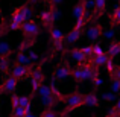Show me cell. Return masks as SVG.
<instances>
[{"instance_id": "1", "label": "cell", "mask_w": 120, "mask_h": 117, "mask_svg": "<svg viewBox=\"0 0 120 117\" xmlns=\"http://www.w3.org/2000/svg\"><path fill=\"white\" fill-rule=\"evenodd\" d=\"M64 103H65V109L61 113V117L70 114V113H73L75 109L81 108V106H84V94L79 93V91H75V93H70L68 96H65L64 99Z\"/></svg>"}, {"instance_id": "2", "label": "cell", "mask_w": 120, "mask_h": 117, "mask_svg": "<svg viewBox=\"0 0 120 117\" xmlns=\"http://www.w3.org/2000/svg\"><path fill=\"white\" fill-rule=\"evenodd\" d=\"M21 30H23V37L26 40H37V37L40 35V24L34 20H27L23 23L21 26Z\"/></svg>"}, {"instance_id": "3", "label": "cell", "mask_w": 120, "mask_h": 117, "mask_svg": "<svg viewBox=\"0 0 120 117\" xmlns=\"http://www.w3.org/2000/svg\"><path fill=\"white\" fill-rule=\"evenodd\" d=\"M102 27H100V24L97 23V21H91L90 24H88L87 30H85V34H87V38L91 41L93 44H99L100 38H102Z\"/></svg>"}, {"instance_id": "4", "label": "cell", "mask_w": 120, "mask_h": 117, "mask_svg": "<svg viewBox=\"0 0 120 117\" xmlns=\"http://www.w3.org/2000/svg\"><path fill=\"white\" fill-rule=\"evenodd\" d=\"M49 32H50L53 44H55V50H62V47H64V37H65V34L62 32V29L53 26V27L49 29Z\"/></svg>"}, {"instance_id": "5", "label": "cell", "mask_w": 120, "mask_h": 117, "mask_svg": "<svg viewBox=\"0 0 120 117\" xmlns=\"http://www.w3.org/2000/svg\"><path fill=\"white\" fill-rule=\"evenodd\" d=\"M29 72H30V67H26V65H20V64H15L11 67V70H9V73H11V76L14 79H17V81H20V79H24L29 76Z\"/></svg>"}, {"instance_id": "6", "label": "cell", "mask_w": 120, "mask_h": 117, "mask_svg": "<svg viewBox=\"0 0 120 117\" xmlns=\"http://www.w3.org/2000/svg\"><path fill=\"white\" fill-rule=\"evenodd\" d=\"M70 76H71V68L67 62L58 65L55 68V73H53V79H58V81H65V79H68Z\"/></svg>"}, {"instance_id": "7", "label": "cell", "mask_w": 120, "mask_h": 117, "mask_svg": "<svg viewBox=\"0 0 120 117\" xmlns=\"http://www.w3.org/2000/svg\"><path fill=\"white\" fill-rule=\"evenodd\" d=\"M17 85H18L17 79H14L12 76L6 78L5 82L2 84V87H0V94L2 93H14V91L17 90Z\"/></svg>"}, {"instance_id": "8", "label": "cell", "mask_w": 120, "mask_h": 117, "mask_svg": "<svg viewBox=\"0 0 120 117\" xmlns=\"http://www.w3.org/2000/svg\"><path fill=\"white\" fill-rule=\"evenodd\" d=\"M82 32H84V29H76V27H73V29L64 37V44H75V43H78L79 38L82 37Z\"/></svg>"}, {"instance_id": "9", "label": "cell", "mask_w": 120, "mask_h": 117, "mask_svg": "<svg viewBox=\"0 0 120 117\" xmlns=\"http://www.w3.org/2000/svg\"><path fill=\"white\" fill-rule=\"evenodd\" d=\"M40 20L43 21L44 27H47V30L50 29V27H53V24H55V21H53V17H52V11L49 9H44L43 12L40 14Z\"/></svg>"}, {"instance_id": "10", "label": "cell", "mask_w": 120, "mask_h": 117, "mask_svg": "<svg viewBox=\"0 0 120 117\" xmlns=\"http://www.w3.org/2000/svg\"><path fill=\"white\" fill-rule=\"evenodd\" d=\"M84 105H87V106H99L100 105V100H99V96H97L96 93H87V94H84Z\"/></svg>"}, {"instance_id": "11", "label": "cell", "mask_w": 120, "mask_h": 117, "mask_svg": "<svg viewBox=\"0 0 120 117\" xmlns=\"http://www.w3.org/2000/svg\"><path fill=\"white\" fill-rule=\"evenodd\" d=\"M106 55L111 59L117 58L120 55V41H111V44H109L108 49H106Z\"/></svg>"}, {"instance_id": "12", "label": "cell", "mask_w": 120, "mask_h": 117, "mask_svg": "<svg viewBox=\"0 0 120 117\" xmlns=\"http://www.w3.org/2000/svg\"><path fill=\"white\" fill-rule=\"evenodd\" d=\"M109 59V56L106 55V52L105 53H102V55H97V56H93L91 59H88V61L91 62V65L93 67H103V65L106 64V61Z\"/></svg>"}, {"instance_id": "13", "label": "cell", "mask_w": 120, "mask_h": 117, "mask_svg": "<svg viewBox=\"0 0 120 117\" xmlns=\"http://www.w3.org/2000/svg\"><path fill=\"white\" fill-rule=\"evenodd\" d=\"M68 55L71 56V59H73V61L78 62V65H79V64H84V62L88 61V59L85 58V55L82 53L81 49H71L70 52H68Z\"/></svg>"}, {"instance_id": "14", "label": "cell", "mask_w": 120, "mask_h": 117, "mask_svg": "<svg viewBox=\"0 0 120 117\" xmlns=\"http://www.w3.org/2000/svg\"><path fill=\"white\" fill-rule=\"evenodd\" d=\"M12 53V46L9 41L0 40V56H9Z\"/></svg>"}, {"instance_id": "15", "label": "cell", "mask_w": 120, "mask_h": 117, "mask_svg": "<svg viewBox=\"0 0 120 117\" xmlns=\"http://www.w3.org/2000/svg\"><path fill=\"white\" fill-rule=\"evenodd\" d=\"M29 76H30V79H34V81H38V82H41V84H43V81H44V73H43V70H41V67L30 68Z\"/></svg>"}, {"instance_id": "16", "label": "cell", "mask_w": 120, "mask_h": 117, "mask_svg": "<svg viewBox=\"0 0 120 117\" xmlns=\"http://www.w3.org/2000/svg\"><path fill=\"white\" fill-rule=\"evenodd\" d=\"M11 70V58L9 56H0V72L8 73Z\"/></svg>"}, {"instance_id": "17", "label": "cell", "mask_w": 120, "mask_h": 117, "mask_svg": "<svg viewBox=\"0 0 120 117\" xmlns=\"http://www.w3.org/2000/svg\"><path fill=\"white\" fill-rule=\"evenodd\" d=\"M17 64L26 65V67H30V65H32V62H30V59L27 58V55H26L24 52H18V53H17Z\"/></svg>"}, {"instance_id": "18", "label": "cell", "mask_w": 120, "mask_h": 117, "mask_svg": "<svg viewBox=\"0 0 120 117\" xmlns=\"http://www.w3.org/2000/svg\"><path fill=\"white\" fill-rule=\"evenodd\" d=\"M105 9H106V0H94V12H96V15L103 14Z\"/></svg>"}, {"instance_id": "19", "label": "cell", "mask_w": 120, "mask_h": 117, "mask_svg": "<svg viewBox=\"0 0 120 117\" xmlns=\"http://www.w3.org/2000/svg\"><path fill=\"white\" fill-rule=\"evenodd\" d=\"M55 102H56V99L52 96V94H49V96H46V97H41V105H43L44 109L46 108H52V106L55 105Z\"/></svg>"}, {"instance_id": "20", "label": "cell", "mask_w": 120, "mask_h": 117, "mask_svg": "<svg viewBox=\"0 0 120 117\" xmlns=\"http://www.w3.org/2000/svg\"><path fill=\"white\" fill-rule=\"evenodd\" d=\"M71 78H73L76 82H84L85 81L84 73H82V68L79 67V65H78L76 68H73V70H71Z\"/></svg>"}, {"instance_id": "21", "label": "cell", "mask_w": 120, "mask_h": 117, "mask_svg": "<svg viewBox=\"0 0 120 117\" xmlns=\"http://www.w3.org/2000/svg\"><path fill=\"white\" fill-rule=\"evenodd\" d=\"M30 109L27 108H23V106H17V108H12V113H11V117H24L26 113H29Z\"/></svg>"}, {"instance_id": "22", "label": "cell", "mask_w": 120, "mask_h": 117, "mask_svg": "<svg viewBox=\"0 0 120 117\" xmlns=\"http://www.w3.org/2000/svg\"><path fill=\"white\" fill-rule=\"evenodd\" d=\"M38 96H40V99L41 97H46V96H49V94H52V91H50V85H46V84H41L40 85V88H38Z\"/></svg>"}, {"instance_id": "23", "label": "cell", "mask_w": 120, "mask_h": 117, "mask_svg": "<svg viewBox=\"0 0 120 117\" xmlns=\"http://www.w3.org/2000/svg\"><path fill=\"white\" fill-rule=\"evenodd\" d=\"M111 23L112 24H120V5L114 9V12L111 14Z\"/></svg>"}, {"instance_id": "24", "label": "cell", "mask_w": 120, "mask_h": 117, "mask_svg": "<svg viewBox=\"0 0 120 117\" xmlns=\"http://www.w3.org/2000/svg\"><path fill=\"white\" fill-rule=\"evenodd\" d=\"M26 55H27V58L30 59V62H32V64H34V62H38V61H40V55H38V52H35L34 49H29V52H27Z\"/></svg>"}, {"instance_id": "25", "label": "cell", "mask_w": 120, "mask_h": 117, "mask_svg": "<svg viewBox=\"0 0 120 117\" xmlns=\"http://www.w3.org/2000/svg\"><path fill=\"white\" fill-rule=\"evenodd\" d=\"M81 50H82V53L85 55V58H87V59L93 58V46H84Z\"/></svg>"}, {"instance_id": "26", "label": "cell", "mask_w": 120, "mask_h": 117, "mask_svg": "<svg viewBox=\"0 0 120 117\" xmlns=\"http://www.w3.org/2000/svg\"><path fill=\"white\" fill-rule=\"evenodd\" d=\"M50 11H52V17H53V21H58L59 18H61V15H62V12H61V9L59 8H50Z\"/></svg>"}, {"instance_id": "27", "label": "cell", "mask_w": 120, "mask_h": 117, "mask_svg": "<svg viewBox=\"0 0 120 117\" xmlns=\"http://www.w3.org/2000/svg\"><path fill=\"white\" fill-rule=\"evenodd\" d=\"M38 117H59V116L56 114L52 108H46L43 113H41V116H38Z\"/></svg>"}, {"instance_id": "28", "label": "cell", "mask_w": 120, "mask_h": 117, "mask_svg": "<svg viewBox=\"0 0 120 117\" xmlns=\"http://www.w3.org/2000/svg\"><path fill=\"white\" fill-rule=\"evenodd\" d=\"M111 91L114 94L120 93V81H117V79H114V78H112V82H111Z\"/></svg>"}, {"instance_id": "29", "label": "cell", "mask_w": 120, "mask_h": 117, "mask_svg": "<svg viewBox=\"0 0 120 117\" xmlns=\"http://www.w3.org/2000/svg\"><path fill=\"white\" fill-rule=\"evenodd\" d=\"M105 67H106V70H108V73L111 75H114V72H116V67H114V61H112L111 58L108 59V61H106V64H105Z\"/></svg>"}, {"instance_id": "30", "label": "cell", "mask_w": 120, "mask_h": 117, "mask_svg": "<svg viewBox=\"0 0 120 117\" xmlns=\"http://www.w3.org/2000/svg\"><path fill=\"white\" fill-rule=\"evenodd\" d=\"M91 81H93V85H94V88H100L103 85V82H102V79L99 78V73H96L93 78H91Z\"/></svg>"}, {"instance_id": "31", "label": "cell", "mask_w": 120, "mask_h": 117, "mask_svg": "<svg viewBox=\"0 0 120 117\" xmlns=\"http://www.w3.org/2000/svg\"><path fill=\"white\" fill-rule=\"evenodd\" d=\"M116 29H108V30H105V32H102V37L103 38H106V40H112L116 37Z\"/></svg>"}, {"instance_id": "32", "label": "cell", "mask_w": 120, "mask_h": 117, "mask_svg": "<svg viewBox=\"0 0 120 117\" xmlns=\"http://www.w3.org/2000/svg\"><path fill=\"white\" fill-rule=\"evenodd\" d=\"M105 53V50L102 49L100 44H93V56H97V55H102Z\"/></svg>"}, {"instance_id": "33", "label": "cell", "mask_w": 120, "mask_h": 117, "mask_svg": "<svg viewBox=\"0 0 120 117\" xmlns=\"http://www.w3.org/2000/svg\"><path fill=\"white\" fill-rule=\"evenodd\" d=\"M114 97H116V94L112 93V91H109V93H103V94H102V99L106 100V102H112V100H114Z\"/></svg>"}, {"instance_id": "34", "label": "cell", "mask_w": 120, "mask_h": 117, "mask_svg": "<svg viewBox=\"0 0 120 117\" xmlns=\"http://www.w3.org/2000/svg\"><path fill=\"white\" fill-rule=\"evenodd\" d=\"M119 111H120V96H119L117 102H116V106L111 109V111H109V114H111V116H117V113H119Z\"/></svg>"}, {"instance_id": "35", "label": "cell", "mask_w": 120, "mask_h": 117, "mask_svg": "<svg viewBox=\"0 0 120 117\" xmlns=\"http://www.w3.org/2000/svg\"><path fill=\"white\" fill-rule=\"evenodd\" d=\"M6 30H9L8 29V24H6L5 21H2V23H0V38H2V37L6 34Z\"/></svg>"}, {"instance_id": "36", "label": "cell", "mask_w": 120, "mask_h": 117, "mask_svg": "<svg viewBox=\"0 0 120 117\" xmlns=\"http://www.w3.org/2000/svg\"><path fill=\"white\" fill-rule=\"evenodd\" d=\"M49 2V5H50V8H58L59 5H61L64 0H47Z\"/></svg>"}, {"instance_id": "37", "label": "cell", "mask_w": 120, "mask_h": 117, "mask_svg": "<svg viewBox=\"0 0 120 117\" xmlns=\"http://www.w3.org/2000/svg\"><path fill=\"white\" fill-rule=\"evenodd\" d=\"M112 78H114V79H117V81H120V67H119L117 70L114 72V75H112Z\"/></svg>"}, {"instance_id": "38", "label": "cell", "mask_w": 120, "mask_h": 117, "mask_svg": "<svg viewBox=\"0 0 120 117\" xmlns=\"http://www.w3.org/2000/svg\"><path fill=\"white\" fill-rule=\"evenodd\" d=\"M24 117H38V116H35L32 111H29V113H26V116H24Z\"/></svg>"}, {"instance_id": "39", "label": "cell", "mask_w": 120, "mask_h": 117, "mask_svg": "<svg viewBox=\"0 0 120 117\" xmlns=\"http://www.w3.org/2000/svg\"><path fill=\"white\" fill-rule=\"evenodd\" d=\"M27 2H29V3H30V5H34V3H38V2H40V0H27Z\"/></svg>"}, {"instance_id": "40", "label": "cell", "mask_w": 120, "mask_h": 117, "mask_svg": "<svg viewBox=\"0 0 120 117\" xmlns=\"http://www.w3.org/2000/svg\"><path fill=\"white\" fill-rule=\"evenodd\" d=\"M106 117H117V116H111V114H108V116H106Z\"/></svg>"}, {"instance_id": "41", "label": "cell", "mask_w": 120, "mask_h": 117, "mask_svg": "<svg viewBox=\"0 0 120 117\" xmlns=\"http://www.w3.org/2000/svg\"><path fill=\"white\" fill-rule=\"evenodd\" d=\"M117 117H120V111H119V113H117Z\"/></svg>"}, {"instance_id": "42", "label": "cell", "mask_w": 120, "mask_h": 117, "mask_svg": "<svg viewBox=\"0 0 120 117\" xmlns=\"http://www.w3.org/2000/svg\"><path fill=\"white\" fill-rule=\"evenodd\" d=\"M0 117H3V116H2V114H0Z\"/></svg>"}]
</instances>
